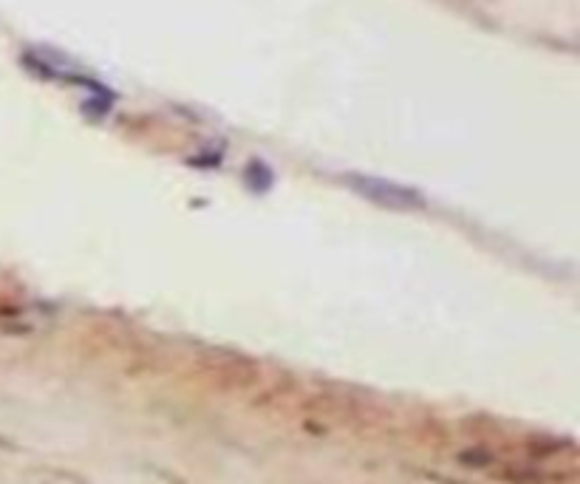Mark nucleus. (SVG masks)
I'll return each instance as SVG.
<instances>
[{
	"instance_id": "obj_1",
	"label": "nucleus",
	"mask_w": 580,
	"mask_h": 484,
	"mask_svg": "<svg viewBox=\"0 0 580 484\" xmlns=\"http://www.w3.org/2000/svg\"><path fill=\"white\" fill-rule=\"evenodd\" d=\"M348 187H354L360 196H365L368 201H377L382 207H394V210H416L422 207L425 199L411 190V187H402L397 182H388V179H374V176H346Z\"/></svg>"
}]
</instances>
